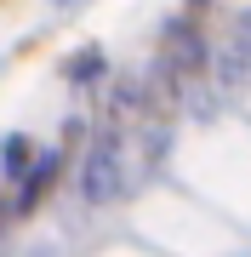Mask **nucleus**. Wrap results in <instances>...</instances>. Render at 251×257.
Here are the masks:
<instances>
[{"label":"nucleus","mask_w":251,"mask_h":257,"mask_svg":"<svg viewBox=\"0 0 251 257\" xmlns=\"http://www.w3.org/2000/svg\"><path fill=\"white\" fill-rule=\"evenodd\" d=\"M120 189H126V160H120L114 132H103L92 143V155L80 160V200L86 206H109V200H120Z\"/></svg>","instance_id":"f257e3e1"},{"label":"nucleus","mask_w":251,"mask_h":257,"mask_svg":"<svg viewBox=\"0 0 251 257\" xmlns=\"http://www.w3.org/2000/svg\"><path fill=\"white\" fill-rule=\"evenodd\" d=\"M63 166H69V149H46V155H40L35 166H29V177L18 183V194H12V211H18V217H35V211L46 206V194L57 189Z\"/></svg>","instance_id":"f03ea898"},{"label":"nucleus","mask_w":251,"mask_h":257,"mask_svg":"<svg viewBox=\"0 0 251 257\" xmlns=\"http://www.w3.org/2000/svg\"><path fill=\"white\" fill-rule=\"evenodd\" d=\"M166 57H171L177 69H188V74L205 69V40H200V29H194V23H171V29H166Z\"/></svg>","instance_id":"7ed1b4c3"},{"label":"nucleus","mask_w":251,"mask_h":257,"mask_svg":"<svg viewBox=\"0 0 251 257\" xmlns=\"http://www.w3.org/2000/svg\"><path fill=\"white\" fill-rule=\"evenodd\" d=\"M35 155H40V149H35V138H23V132H12V138L0 143V172H6V177H18V183H23V177H29V166H35Z\"/></svg>","instance_id":"20e7f679"},{"label":"nucleus","mask_w":251,"mask_h":257,"mask_svg":"<svg viewBox=\"0 0 251 257\" xmlns=\"http://www.w3.org/2000/svg\"><path fill=\"white\" fill-rule=\"evenodd\" d=\"M97 69H103V52L97 46H86V52L69 57V80H97Z\"/></svg>","instance_id":"39448f33"},{"label":"nucleus","mask_w":251,"mask_h":257,"mask_svg":"<svg viewBox=\"0 0 251 257\" xmlns=\"http://www.w3.org/2000/svg\"><path fill=\"white\" fill-rule=\"evenodd\" d=\"M12 223H18V211H12V200H6V194H0V240L12 234Z\"/></svg>","instance_id":"423d86ee"}]
</instances>
